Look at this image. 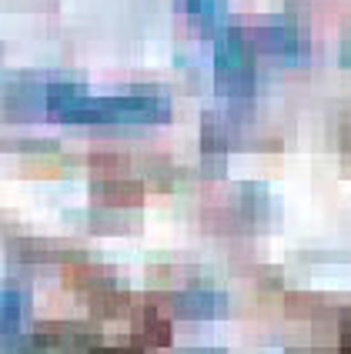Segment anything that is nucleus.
Instances as JSON below:
<instances>
[{
	"mask_svg": "<svg viewBox=\"0 0 351 354\" xmlns=\"http://www.w3.org/2000/svg\"><path fill=\"white\" fill-rule=\"evenodd\" d=\"M47 118L60 124H164L171 120V100L154 94L127 97H84L80 84H47Z\"/></svg>",
	"mask_w": 351,
	"mask_h": 354,
	"instance_id": "nucleus-1",
	"label": "nucleus"
},
{
	"mask_svg": "<svg viewBox=\"0 0 351 354\" xmlns=\"http://www.w3.org/2000/svg\"><path fill=\"white\" fill-rule=\"evenodd\" d=\"M215 80L217 94L248 100L254 94V47L244 30L224 27L215 37Z\"/></svg>",
	"mask_w": 351,
	"mask_h": 354,
	"instance_id": "nucleus-2",
	"label": "nucleus"
},
{
	"mask_svg": "<svg viewBox=\"0 0 351 354\" xmlns=\"http://www.w3.org/2000/svg\"><path fill=\"white\" fill-rule=\"evenodd\" d=\"M248 40H251V47H258V50H264V54H271L278 60H288V64H301L308 57V37L294 20H268Z\"/></svg>",
	"mask_w": 351,
	"mask_h": 354,
	"instance_id": "nucleus-3",
	"label": "nucleus"
},
{
	"mask_svg": "<svg viewBox=\"0 0 351 354\" xmlns=\"http://www.w3.org/2000/svg\"><path fill=\"white\" fill-rule=\"evenodd\" d=\"M47 111V87L34 80H17L0 87V120H34Z\"/></svg>",
	"mask_w": 351,
	"mask_h": 354,
	"instance_id": "nucleus-4",
	"label": "nucleus"
},
{
	"mask_svg": "<svg viewBox=\"0 0 351 354\" xmlns=\"http://www.w3.org/2000/svg\"><path fill=\"white\" fill-rule=\"evenodd\" d=\"M171 308L184 321H211V317H221L228 311V297L215 288H188V291H177L171 297Z\"/></svg>",
	"mask_w": 351,
	"mask_h": 354,
	"instance_id": "nucleus-5",
	"label": "nucleus"
},
{
	"mask_svg": "<svg viewBox=\"0 0 351 354\" xmlns=\"http://www.w3.org/2000/svg\"><path fill=\"white\" fill-rule=\"evenodd\" d=\"M27 311V297L17 288H0V337H14Z\"/></svg>",
	"mask_w": 351,
	"mask_h": 354,
	"instance_id": "nucleus-6",
	"label": "nucleus"
},
{
	"mask_svg": "<svg viewBox=\"0 0 351 354\" xmlns=\"http://www.w3.org/2000/svg\"><path fill=\"white\" fill-rule=\"evenodd\" d=\"M181 10L191 20H197L208 34H221V20H224V10H228V0H177Z\"/></svg>",
	"mask_w": 351,
	"mask_h": 354,
	"instance_id": "nucleus-7",
	"label": "nucleus"
},
{
	"mask_svg": "<svg viewBox=\"0 0 351 354\" xmlns=\"http://www.w3.org/2000/svg\"><path fill=\"white\" fill-rule=\"evenodd\" d=\"M137 341L144 348H168L171 344V324L157 315L154 308H147L144 317L137 321Z\"/></svg>",
	"mask_w": 351,
	"mask_h": 354,
	"instance_id": "nucleus-8",
	"label": "nucleus"
},
{
	"mask_svg": "<svg viewBox=\"0 0 351 354\" xmlns=\"http://www.w3.org/2000/svg\"><path fill=\"white\" fill-rule=\"evenodd\" d=\"M184 354H224V351H217V348H201V351H184Z\"/></svg>",
	"mask_w": 351,
	"mask_h": 354,
	"instance_id": "nucleus-9",
	"label": "nucleus"
},
{
	"mask_svg": "<svg viewBox=\"0 0 351 354\" xmlns=\"http://www.w3.org/2000/svg\"><path fill=\"white\" fill-rule=\"evenodd\" d=\"M345 64H351V40H348V50H345Z\"/></svg>",
	"mask_w": 351,
	"mask_h": 354,
	"instance_id": "nucleus-10",
	"label": "nucleus"
}]
</instances>
